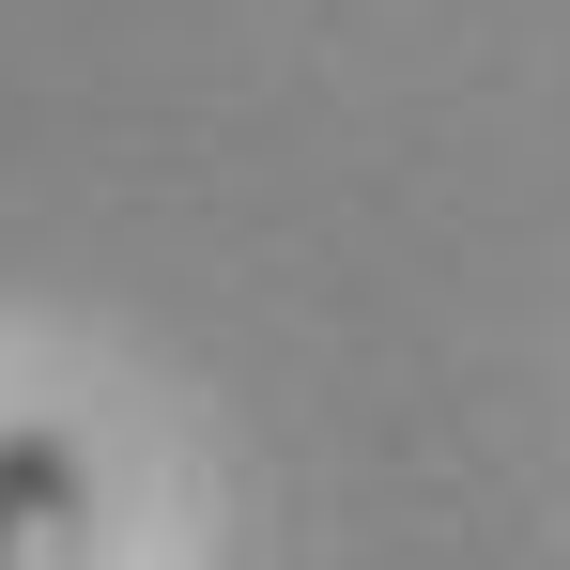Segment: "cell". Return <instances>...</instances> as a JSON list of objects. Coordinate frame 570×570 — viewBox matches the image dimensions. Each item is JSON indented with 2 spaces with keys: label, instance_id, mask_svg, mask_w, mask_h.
Instances as JSON below:
<instances>
[{
  "label": "cell",
  "instance_id": "6da1fadb",
  "mask_svg": "<svg viewBox=\"0 0 570 570\" xmlns=\"http://www.w3.org/2000/svg\"><path fill=\"white\" fill-rule=\"evenodd\" d=\"M0 570H94V463L47 416L0 432Z\"/></svg>",
  "mask_w": 570,
  "mask_h": 570
}]
</instances>
